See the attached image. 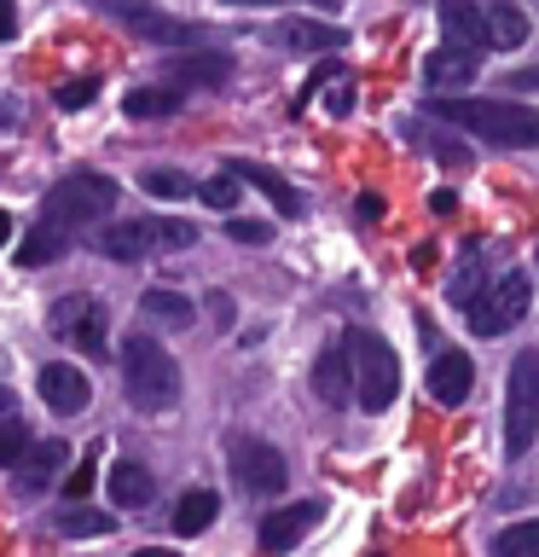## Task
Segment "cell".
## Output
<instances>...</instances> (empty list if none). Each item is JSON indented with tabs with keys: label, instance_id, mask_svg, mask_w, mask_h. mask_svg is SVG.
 <instances>
[{
	"label": "cell",
	"instance_id": "16",
	"mask_svg": "<svg viewBox=\"0 0 539 557\" xmlns=\"http://www.w3.org/2000/svg\"><path fill=\"white\" fill-rule=\"evenodd\" d=\"M469 383H476V366H469L464 348H441V355L429 360V395L441 400V407H459L469 395Z\"/></svg>",
	"mask_w": 539,
	"mask_h": 557
},
{
	"label": "cell",
	"instance_id": "20",
	"mask_svg": "<svg viewBox=\"0 0 539 557\" xmlns=\"http://www.w3.org/2000/svg\"><path fill=\"white\" fill-rule=\"evenodd\" d=\"M139 320L163 325V331H191V325H198V302L180 296V290H146V296H139Z\"/></svg>",
	"mask_w": 539,
	"mask_h": 557
},
{
	"label": "cell",
	"instance_id": "1",
	"mask_svg": "<svg viewBox=\"0 0 539 557\" xmlns=\"http://www.w3.org/2000/svg\"><path fill=\"white\" fill-rule=\"evenodd\" d=\"M429 111H435V122H452V128H464L476 139H493L504 151H534L539 146V111L534 104L447 94V99H429Z\"/></svg>",
	"mask_w": 539,
	"mask_h": 557
},
{
	"label": "cell",
	"instance_id": "15",
	"mask_svg": "<svg viewBox=\"0 0 539 557\" xmlns=\"http://www.w3.org/2000/svg\"><path fill=\"white\" fill-rule=\"evenodd\" d=\"M35 383H41V400L52 412H82L87 395H93V389H87V377L70 360H47L41 372H35Z\"/></svg>",
	"mask_w": 539,
	"mask_h": 557
},
{
	"label": "cell",
	"instance_id": "3",
	"mask_svg": "<svg viewBox=\"0 0 539 557\" xmlns=\"http://www.w3.org/2000/svg\"><path fill=\"white\" fill-rule=\"evenodd\" d=\"M116 181L111 174H99V169H76V174H64L59 186L41 198V221H52V226H99L104 215L116 209Z\"/></svg>",
	"mask_w": 539,
	"mask_h": 557
},
{
	"label": "cell",
	"instance_id": "29",
	"mask_svg": "<svg viewBox=\"0 0 539 557\" xmlns=\"http://www.w3.org/2000/svg\"><path fill=\"white\" fill-rule=\"evenodd\" d=\"M52 529H59L64 540H93V534H111L116 517L111 511H59V517H52Z\"/></svg>",
	"mask_w": 539,
	"mask_h": 557
},
{
	"label": "cell",
	"instance_id": "2",
	"mask_svg": "<svg viewBox=\"0 0 539 557\" xmlns=\"http://www.w3.org/2000/svg\"><path fill=\"white\" fill-rule=\"evenodd\" d=\"M122 389L139 412H168L180 400V366L156 337L134 331V337H122Z\"/></svg>",
	"mask_w": 539,
	"mask_h": 557
},
{
	"label": "cell",
	"instance_id": "38",
	"mask_svg": "<svg viewBox=\"0 0 539 557\" xmlns=\"http://www.w3.org/2000/svg\"><path fill=\"white\" fill-rule=\"evenodd\" d=\"M528 87H539V64L511 70V76H504V94H528Z\"/></svg>",
	"mask_w": 539,
	"mask_h": 557
},
{
	"label": "cell",
	"instance_id": "33",
	"mask_svg": "<svg viewBox=\"0 0 539 557\" xmlns=\"http://www.w3.org/2000/svg\"><path fill=\"white\" fill-rule=\"evenodd\" d=\"M198 198H203L209 209H221V215H233V209H238V174H233V169L209 174V181L198 186Z\"/></svg>",
	"mask_w": 539,
	"mask_h": 557
},
{
	"label": "cell",
	"instance_id": "12",
	"mask_svg": "<svg viewBox=\"0 0 539 557\" xmlns=\"http://www.w3.org/2000/svg\"><path fill=\"white\" fill-rule=\"evenodd\" d=\"M476 64H481V52L447 41V47H435L424 59V82L435 87V94H464V87L476 82Z\"/></svg>",
	"mask_w": 539,
	"mask_h": 557
},
{
	"label": "cell",
	"instance_id": "8",
	"mask_svg": "<svg viewBox=\"0 0 539 557\" xmlns=\"http://www.w3.org/2000/svg\"><path fill=\"white\" fill-rule=\"evenodd\" d=\"M226 459H233V482H238L250 499H273V494H285V487H290L285 453L267 447V442H255V435H233Z\"/></svg>",
	"mask_w": 539,
	"mask_h": 557
},
{
	"label": "cell",
	"instance_id": "9",
	"mask_svg": "<svg viewBox=\"0 0 539 557\" xmlns=\"http://www.w3.org/2000/svg\"><path fill=\"white\" fill-rule=\"evenodd\" d=\"M111 320H104V308L93 302V296H64V302H52V313H47V331L59 343H70V348H82L87 360H104L111 355V331H104Z\"/></svg>",
	"mask_w": 539,
	"mask_h": 557
},
{
	"label": "cell",
	"instance_id": "6",
	"mask_svg": "<svg viewBox=\"0 0 539 557\" xmlns=\"http://www.w3.org/2000/svg\"><path fill=\"white\" fill-rule=\"evenodd\" d=\"M528 285H534V278L522 268L499 273L493 285H481V296H469V302H464L469 331H476V337H504L511 325H522V313H528Z\"/></svg>",
	"mask_w": 539,
	"mask_h": 557
},
{
	"label": "cell",
	"instance_id": "26",
	"mask_svg": "<svg viewBox=\"0 0 539 557\" xmlns=\"http://www.w3.org/2000/svg\"><path fill=\"white\" fill-rule=\"evenodd\" d=\"M64 250H70V233L52 226V221H41L24 244H17V261H24V268H47V261H59Z\"/></svg>",
	"mask_w": 539,
	"mask_h": 557
},
{
	"label": "cell",
	"instance_id": "25",
	"mask_svg": "<svg viewBox=\"0 0 539 557\" xmlns=\"http://www.w3.org/2000/svg\"><path fill=\"white\" fill-rule=\"evenodd\" d=\"M99 256H111V261L151 256V226H146V221H116L111 233H99Z\"/></svg>",
	"mask_w": 539,
	"mask_h": 557
},
{
	"label": "cell",
	"instance_id": "35",
	"mask_svg": "<svg viewBox=\"0 0 539 557\" xmlns=\"http://www.w3.org/2000/svg\"><path fill=\"white\" fill-rule=\"evenodd\" d=\"M93 482H99V447H87V459L70 470L64 494H70V499H87V494H93Z\"/></svg>",
	"mask_w": 539,
	"mask_h": 557
},
{
	"label": "cell",
	"instance_id": "43",
	"mask_svg": "<svg viewBox=\"0 0 539 557\" xmlns=\"http://www.w3.org/2000/svg\"><path fill=\"white\" fill-rule=\"evenodd\" d=\"M383 215V198H377V191H365V198H360V221H377Z\"/></svg>",
	"mask_w": 539,
	"mask_h": 557
},
{
	"label": "cell",
	"instance_id": "46",
	"mask_svg": "<svg viewBox=\"0 0 539 557\" xmlns=\"http://www.w3.org/2000/svg\"><path fill=\"white\" fill-rule=\"evenodd\" d=\"M534 261H539V250H534Z\"/></svg>",
	"mask_w": 539,
	"mask_h": 557
},
{
	"label": "cell",
	"instance_id": "44",
	"mask_svg": "<svg viewBox=\"0 0 539 557\" xmlns=\"http://www.w3.org/2000/svg\"><path fill=\"white\" fill-rule=\"evenodd\" d=\"M429 209H435V215H452V209H459V198H452V191H435Z\"/></svg>",
	"mask_w": 539,
	"mask_h": 557
},
{
	"label": "cell",
	"instance_id": "4",
	"mask_svg": "<svg viewBox=\"0 0 539 557\" xmlns=\"http://www.w3.org/2000/svg\"><path fill=\"white\" fill-rule=\"evenodd\" d=\"M539 435V355H522L511 360V377H504V453L511 459H528Z\"/></svg>",
	"mask_w": 539,
	"mask_h": 557
},
{
	"label": "cell",
	"instance_id": "41",
	"mask_svg": "<svg viewBox=\"0 0 539 557\" xmlns=\"http://www.w3.org/2000/svg\"><path fill=\"white\" fill-rule=\"evenodd\" d=\"M209 308H215V320H221V331L233 325V296H221V290H215V296H209Z\"/></svg>",
	"mask_w": 539,
	"mask_h": 557
},
{
	"label": "cell",
	"instance_id": "23",
	"mask_svg": "<svg viewBox=\"0 0 539 557\" xmlns=\"http://www.w3.org/2000/svg\"><path fill=\"white\" fill-rule=\"evenodd\" d=\"M215 517H221V494L215 487H191V494H180V505H174V534L191 540V534H203Z\"/></svg>",
	"mask_w": 539,
	"mask_h": 557
},
{
	"label": "cell",
	"instance_id": "21",
	"mask_svg": "<svg viewBox=\"0 0 539 557\" xmlns=\"http://www.w3.org/2000/svg\"><path fill=\"white\" fill-rule=\"evenodd\" d=\"M180 104H186V87L163 76L156 87H134V94L122 99V111H128L134 122H151V116H174Z\"/></svg>",
	"mask_w": 539,
	"mask_h": 557
},
{
	"label": "cell",
	"instance_id": "28",
	"mask_svg": "<svg viewBox=\"0 0 539 557\" xmlns=\"http://www.w3.org/2000/svg\"><path fill=\"white\" fill-rule=\"evenodd\" d=\"M146 226H151V250H191L198 244V226L180 215H146Z\"/></svg>",
	"mask_w": 539,
	"mask_h": 557
},
{
	"label": "cell",
	"instance_id": "32",
	"mask_svg": "<svg viewBox=\"0 0 539 557\" xmlns=\"http://www.w3.org/2000/svg\"><path fill=\"white\" fill-rule=\"evenodd\" d=\"M493 552L499 557H539V522H511V529H499Z\"/></svg>",
	"mask_w": 539,
	"mask_h": 557
},
{
	"label": "cell",
	"instance_id": "7",
	"mask_svg": "<svg viewBox=\"0 0 539 557\" xmlns=\"http://www.w3.org/2000/svg\"><path fill=\"white\" fill-rule=\"evenodd\" d=\"M99 12L104 17H116L128 35H139V41H151V47H203L209 35L198 24H180V17H168L156 0H99Z\"/></svg>",
	"mask_w": 539,
	"mask_h": 557
},
{
	"label": "cell",
	"instance_id": "17",
	"mask_svg": "<svg viewBox=\"0 0 539 557\" xmlns=\"http://www.w3.org/2000/svg\"><path fill=\"white\" fill-rule=\"evenodd\" d=\"M441 24H447V41H459V47H469V52L499 47V41H493V24H487V12L469 7V0H441Z\"/></svg>",
	"mask_w": 539,
	"mask_h": 557
},
{
	"label": "cell",
	"instance_id": "37",
	"mask_svg": "<svg viewBox=\"0 0 539 557\" xmlns=\"http://www.w3.org/2000/svg\"><path fill=\"white\" fill-rule=\"evenodd\" d=\"M325 111H330V116H348V111H354V76H330Z\"/></svg>",
	"mask_w": 539,
	"mask_h": 557
},
{
	"label": "cell",
	"instance_id": "34",
	"mask_svg": "<svg viewBox=\"0 0 539 557\" xmlns=\"http://www.w3.org/2000/svg\"><path fill=\"white\" fill-rule=\"evenodd\" d=\"M93 94H99V82H93V76H76V82H59L52 104H59V111H87V104H93Z\"/></svg>",
	"mask_w": 539,
	"mask_h": 557
},
{
	"label": "cell",
	"instance_id": "24",
	"mask_svg": "<svg viewBox=\"0 0 539 557\" xmlns=\"http://www.w3.org/2000/svg\"><path fill=\"white\" fill-rule=\"evenodd\" d=\"M24 453H29L24 407H17L12 389H0V465H24Z\"/></svg>",
	"mask_w": 539,
	"mask_h": 557
},
{
	"label": "cell",
	"instance_id": "31",
	"mask_svg": "<svg viewBox=\"0 0 539 557\" xmlns=\"http://www.w3.org/2000/svg\"><path fill=\"white\" fill-rule=\"evenodd\" d=\"M406 134H412V139H417V146H424L429 157H441L447 169H464V163H469V146H452L447 134H429L424 122H406Z\"/></svg>",
	"mask_w": 539,
	"mask_h": 557
},
{
	"label": "cell",
	"instance_id": "10",
	"mask_svg": "<svg viewBox=\"0 0 539 557\" xmlns=\"http://www.w3.org/2000/svg\"><path fill=\"white\" fill-rule=\"evenodd\" d=\"M360 389V366H354V337L319 348V360H313V395L325 400V407H342L348 395Z\"/></svg>",
	"mask_w": 539,
	"mask_h": 557
},
{
	"label": "cell",
	"instance_id": "11",
	"mask_svg": "<svg viewBox=\"0 0 539 557\" xmlns=\"http://www.w3.org/2000/svg\"><path fill=\"white\" fill-rule=\"evenodd\" d=\"M319 517H325L319 499H296V505H285V511H267V517H261L255 540H261L267 552H290V546H302V540L319 529Z\"/></svg>",
	"mask_w": 539,
	"mask_h": 557
},
{
	"label": "cell",
	"instance_id": "42",
	"mask_svg": "<svg viewBox=\"0 0 539 557\" xmlns=\"http://www.w3.org/2000/svg\"><path fill=\"white\" fill-rule=\"evenodd\" d=\"M0 122H24V104H17V94H0Z\"/></svg>",
	"mask_w": 539,
	"mask_h": 557
},
{
	"label": "cell",
	"instance_id": "45",
	"mask_svg": "<svg viewBox=\"0 0 539 557\" xmlns=\"http://www.w3.org/2000/svg\"><path fill=\"white\" fill-rule=\"evenodd\" d=\"M7 238H12V215L0 209V244H7Z\"/></svg>",
	"mask_w": 539,
	"mask_h": 557
},
{
	"label": "cell",
	"instance_id": "36",
	"mask_svg": "<svg viewBox=\"0 0 539 557\" xmlns=\"http://www.w3.org/2000/svg\"><path fill=\"white\" fill-rule=\"evenodd\" d=\"M226 238H233V244H267L273 238V221H226Z\"/></svg>",
	"mask_w": 539,
	"mask_h": 557
},
{
	"label": "cell",
	"instance_id": "40",
	"mask_svg": "<svg viewBox=\"0 0 539 557\" xmlns=\"http://www.w3.org/2000/svg\"><path fill=\"white\" fill-rule=\"evenodd\" d=\"M226 7H290V0H226ZM313 7H319V12H330L337 0H313Z\"/></svg>",
	"mask_w": 539,
	"mask_h": 557
},
{
	"label": "cell",
	"instance_id": "18",
	"mask_svg": "<svg viewBox=\"0 0 539 557\" xmlns=\"http://www.w3.org/2000/svg\"><path fill=\"white\" fill-rule=\"evenodd\" d=\"M151 494H156V476L139 459H116L111 465V505L116 511H146Z\"/></svg>",
	"mask_w": 539,
	"mask_h": 557
},
{
	"label": "cell",
	"instance_id": "27",
	"mask_svg": "<svg viewBox=\"0 0 539 557\" xmlns=\"http://www.w3.org/2000/svg\"><path fill=\"white\" fill-rule=\"evenodd\" d=\"M139 186L151 191V198H163V203H180V198H191V191H198V181H191V174H180V169H146L139 174Z\"/></svg>",
	"mask_w": 539,
	"mask_h": 557
},
{
	"label": "cell",
	"instance_id": "5",
	"mask_svg": "<svg viewBox=\"0 0 539 557\" xmlns=\"http://www.w3.org/2000/svg\"><path fill=\"white\" fill-rule=\"evenodd\" d=\"M354 337V366H360V389L354 400L365 412H389L394 407V395H400V360H394V348L389 337H377V331H348Z\"/></svg>",
	"mask_w": 539,
	"mask_h": 557
},
{
	"label": "cell",
	"instance_id": "39",
	"mask_svg": "<svg viewBox=\"0 0 539 557\" xmlns=\"http://www.w3.org/2000/svg\"><path fill=\"white\" fill-rule=\"evenodd\" d=\"M12 35H17V7H12V0H0V41H12Z\"/></svg>",
	"mask_w": 539,
	"mask_h": 557
},
{
	"label": "cell",
	"instance_id": "22",
	"mask_svg": "<svg viewBox=\"0 0 539 557\" xmlns=\"http://www.w3.org/2000/svg\"><path fill=\"white\" fill-rule=\"evenodd\" d=\"M70 459L64 453V442L59 435H47V442H35L29 453H24V476H17V494H41V487L59 476V465Z\"/></svg>",
	"mask_w": 539,
	"mask_h": 557
},
{
	"label": "cell",
	"instance_id": "14",
	"mask_svg": "<svg viewBox=\"0 0 539 557\" xmlns=\"http://www.w3.org/2000/svg\"><path fill=\"white\" fill-rule=\"evenodd\" d=\"M226 169H233L243 186H255L261 198H267V203L278 209V215H290V221L302 215V191H296V186H290V181H285V174H278V169H267V163H250V157H233V163H226Z\"/></svg>",
	"mask_w": 539,
	"mask_h": 557
},
{
	"label": "cell",
	"instance_id": "13",
	"mask_svg": "<svg viewBox=\"0 0 539 557\" xmlns=\"http://www.w3.org/2000/svg\"><path fill=\"white\" fill-rule=\"evenodd\" d=\"M168 82H180V87H226L233 82V59H226L221 47H186L180 59L168 64Z\"/></svg>",
	"mask_w": 539,
	"mask_h": 557
},
{
	"label": "cell",
	"instance_id": "19",
	"mask_svg": "<svg viewBox=\"0 0 539 557\" xmlns=\"http://www.w3.org/2000/svg\"><path fill=\"white\" fill-rule=\"evenodd\" d=\"M273 41L285 52H330V47H348V35L337 24H313V17H285L273 29Z\"/></svg>",
	"mask_w": 539,
	"mask_h": 557
},
{
	"label": "cell",
	"instance_id": "30",
	"mask_svg": "<svg viewBox=\"0 0 539 557\" xmlns=\"http://www.w3.org/2000/svg\"><path fill=\"white\" fill-rule=\"evenodd\" d=\"M487 24H493V41H499V47H522V41H528V12L511 7V0L487 7Z\"/></svg>",
	"mask_w": 539,
	"mask_h": 557
}]
</instances>
